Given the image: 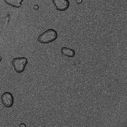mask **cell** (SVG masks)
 <instances>
[{
  "label": "cell",
  "mask_w": 127,
  "mask_h": 127,
  "mask_svg": "<svg viewBox=\"0 0 127 127\" xmlns=\"http://www.w3.org/2000/svg\"><path fill=\"white\" fill-rule=\"evenodd\" d=\"M58 37L57 33L54 29L46 30L38 37V41L42 44H48L54 42Z\"/></svg>",
  "instance_id": "cell-1"
},
{
  "label": "cell",
  "mask_w": 127,
  "mask_h": 127,
  "mask_svg": "<svg viewBox=\"0 0 127 127\" xmlns=\"http://www.w3.org/2000/svg\"><path fill=\"white\" fill-rule=\"evenodd\" d=\"M28 61L26 57H16L12 61V65L15 71L18 73H22L24 71Z\"/></svg>",
  "instance_id": "cell-2"
},
{
  "label": "cell",
  "mask_w": 127,
  "mask_h": 127,
  "mask_svg": "<svg viewBox=\"0 0 127 127\" xmlns=\"http://www.w3.org/2000/svg\"><path fill=\"white\" fill-rule=\"evenodd\" d=\"M1 101L2 104L6 107H10L14 103V98L12 94L9 92H5L1 95Z\"/></svg>",
  "instance_id": "cell-3"
},
{
  "label": "cell",
  "mask_w": 127,
  "mask_h": 127,
  "mask_svg": "<svg viewBox=\"0 0 127 127\" xmlns=\"http://www.w3.org/2000/svg\"><path fill=\"white\" fill-rule=\"evenodd\" d=\"M52 3L56 9L61 12L67 10L70 5L68 0H52Z\"/></svg>",
  "instance_id": "cell-4"
},
{
  "label": "cell",
  "mask_w": 127,
  "mask_h": 127,
  "mask_svg": "<svg viewBox=\"0 0 127 127\" xmlns=\"http://www.w3.org/2000/svg\"><path fill=\"white\" fill-rule=\"evenodd\" d=\"M61 52L63 55L68 57H73L75 55V52L74 50L68 48L67 47H63L61 50Z\"/></svg>",
  "instance_id": "cell-5"
},
{
  "label": "cell",
  "mask_w": 127,
  "mask_h": 127,
  "mask_svg": "<svg viewBox=\"0 0 127 127\" xmlns=\"http://www.w3.org/2000/svg\"><path fill=\"white\" fill-rule=\"evenodd\" d=\"M24 0H4L5 3L14 8H20Z\"/></svg>",
  "instance_id": "cell-6"
},
{
  "label": "cell",
  "mask_w": 127,
  "mask_h": 127,
  "mask_svg": "<svg viewBox=\"0 0 127 127\" xmlns=\"http://www.w3.org/2000/svg\"><path fill=\"white\" fill-rule=\"evenodd\" d=\"M3 18L2 17L1 13L0 12V32L1 31V30L3 27Z\"/></svg>",
  "instance_id": "cell-7"
},
{
  "label": "cell",
  "mask_w": 127,
  "mask_h": 127,
  "mask_svg": "<svg viewBox=\"0 0 127 127\" xmlns=\"http://www.w3.org/2000/svg\"><path fill=\"white\" fill-rule=\"evenodd\" d=\"M76 2H77V3H78L80 4L82 3V0H76Z\"/></svg>",
  "instance_id": "cell-8"
},
{
  "label": "cell",
  "mask_w": 127,
  "mask_h": 127,
  "mask_svg": "<svg viewBox=\"0 0 127 127\" xmlns=\"http://www.w3.org/2000/svg\"><path fill=\"white\" fill-rule=\"evenodd\" d=\"M1 57L0 56V62H1Z\"/></svg>",
  "instance_id": "cell-9"
}]
</instances>
